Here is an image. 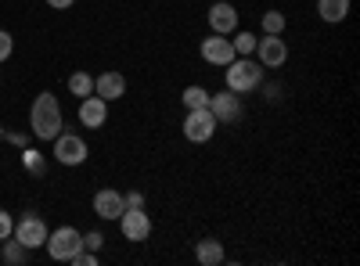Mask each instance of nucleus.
I'll return each mask as SVG.
<instances>
[{"label": "nucleus", "mask_w": 360, "mask_h": 266, "mask_svg": "<svg viewBox=\"0 0 360 266\" xmlns=\"http://www.w3.org/2000/svg\"><path fill=\"white\" fill-rule=\"evenodd\" d=\"M29 126H33V137H40V140H54L62 133L65 115H62V105H58V98L51 91L37 94L33 108H29Z\"/></svg>", "instance_id": "f257e3e1"}, {"label": "nucleus", "mask_w": 360, "mask_h": 266, "mask_svg": "<svg viewBox=\"0 0 360 266\" xmlns=\"http://www.w3.org/2000/svg\"><path fill=\"white\" fill-rule=\"evenodd\" d=\"M224 79H227V91L252 94V91L263 86V65L252 62V58H234V62L224 69Z\"/></svg>", "instance_id": "f03ea898"}, {"label": "nucleus", "mask_w": 360, "mask_h": 266, "mask_svg": "<svg viewBox=\"0 0 360 266\" xmlns=\"http://www.w3.org/2000/svg\"><path fill=\"white\" fill-rule=\"evenodd\" d=\"M44 248L51 252V259H58V262H69V259L83 248V234H79L76 227H58V230H51V234H47Z\"/></svg>", "instance_id": "7ed1b4c3"}, {"label": "nucleus", "mask_w": 360, "mask_h": 266, "mask_svg": "<svg viewBox=\"0 0 360 266\" xmlns=\"http://www.w3.org/2000/svg\"><path fill=\"white\" fill-rule=\"evenodd\" d=\"M209 112H213V119L217 126H234V123H242V94H234V91H220V94H209Z\"/></svg>", "instance_id": "20e7f679"}, {"label": "nucleus", "mask_w": 360, "mask_h": 266, "mask_svg": "<svg viewBox=\"0 0 360 266\" xmlns=\"http://www.w3.org/2000/svg\"><path fill=\"white\" fill-rule=\"evenodd\" d=\"M62 166H83L86 162V155H90V147H86V140L79 137V133H58L54 137V152H51Z\"/></svg>", "instance_id": "39448f33"}, {"label": "nucleus", "mask_w": 360, "mask_h": 266, "mask_svg": "<svg viewBox=\"0 0 360 266\" xmlns=\"http://www.w3.org/2000/svg\"><path fill=\"white\" fill-rule=\"evenodd\" d=\"M213 133H217V119H213V112H209V105L205 108H188V115H184V137L191 144H205V140H213Z\"/></svg>", "instance_id": "423d86ee"}, {"label": "nucleus", "mask_w": 360, "mask_h": 266, "mask_svg": "<svg viewBox=\"0 0 360 266\" xmlns=\"http://www.w3.org/2000/svg\"><path fill=\"white\" fill-rule=\"evenodd\" d=\"M198 54H202V62H205V65H217V69H227L234 58H238L231 36H220V33H209V36L202 40Z\"/></svg>", "instance_id": "0eeeda50"}, {"label": "nucleus", "mask_w": 360, "mask_h": 266, "mask_svg": "<svg viewBox=\"0 0 360 266\" xmlns=\"http://www.w3.org/2000/svg\"><path fill=\"white\" fill-rule=\"evenodd\" d=\"M252 54H256V62H259L263 69H281V65L288 62V44H285L281 36H266V33H263V36L256 40V51H252Z\"/></svg>", "instance_id": "6e6552de"}, {"label": "nucleus", "mask_w": 360, "mask_h": 266, "mask_svg": "<svg viewBox=\"0 0 360 266\" xmlns=\"http://www.w3.org/2000/svg\"><path fill=\"white\" fill-rule=\"evenodd\" d=\"M47 223L37 216V213H29V216H22L18 223H15V230H11V238H18L25 248H44V241H47Z\"/></svg>", "instance_id": "1a4fd4ad"}, {"label": "nucleus", "mask_w": 360, "mask_h": 266, "mask_svg": "<svg viewBox=\"0 0 360 266\" xmlns=\"http://www.w3.org/2000/svg\"><path fill=\"white\" fill-rule=\"evenodd\" d=\"M119 230H123V238L141 245L152 238V220H148L144 209H123V216H119Z\"/></svg>", "instance_id": "9d476101"}, {"label": "nucleus", "mask_w": 360, "mask_h": 266, "mask_svg": "<svg viewBox=\"0 0 360 266\" xmlns=\"http://www.w3.org/2000/svg\"><path fill=\"white\" fill-rule=\"evenodd\" d=\"M105 119H108V101H105V98L90 94V98L79 101V126H86V130H101Z\"/></svg>", "instance_id": "9b49d317"}, {"label": "nucleus", "mask_w": 360, "mask_h": 266, "mask_svg": "<svg viewBox=\"0 0 360 266\" xmlns=\"http://www.w3.org/2000/svg\"><path fill=\"white\" fill-rule=\"evenodd\" d=\"M209 29H213V33H220V36H231L234 29H238V11H234V4H227V0H217V4L209 8Z\"/></svg>", "instance_id": "f8f14e48"}, {"label": "nucleus", "mask_w": 360, "mask_h": 266, "mask_svg": "<svg viewBox=\"0 0 360 266\" xmlns=\"http://www.w3.org/2000/svg\"><path fill=\"white\" fill-rule=\"evenodd\" d=\"M94 94L98 98H105V101H119V98H123L127 94V76L123 72H101L98 79H94Z\"/></svg>", "instance_id": "ddd939ff"}, {"label": "nucleus", "mask_w": 360, "mask_h": 266, "mask_svg": "<svg viewBox=\"0 0 360 266\" xmlns=\"http://www.w3.org/2000/svg\"><path fill=\"white\" fill-rule=\"evenodd\" d=\"M123 209H127V198L119 194V191H98L94 194V213L101 216V220H119L123 216Z\"/></svg>", "instance_id": "4468645a"}, {"label": "nucleus", "mask_w": 360, "mask_h": 266, "mask_svg": "<svg viewBox=\"0 0 360 266\" xmlns=\"http://www.w3.org/2000/svg\"><path fill=\"white\" fill-rule=\"evenodd\" d=\"M195 259H198L202 266H220V262H224V241H217V238L198 241V245H195Z\"/></svg>", "instance_id": "2eb2a0df"}, {"label": "nucleus", "mask_w": 360, "mask_h": 266, "mask_svg": "<svg viewBox=\"0 0 360 266\" xmlns=\"http://www.w3.org/2000/svg\"><path fill=\"white\" fill-rule=\"evenodd\" d=\"M29 252H33V248H25L18 238H4V241H0V259H4L8 266H22V262H29Z\"/></svg>", "instance_id": "dca6fc26"}, {"label": "nucleus", "mask_w": 360, "mask_h": 266, "mask_svg": "<svg viewBox=\"0 0 360 266\" xmlns=\"http://www.w3.org/2000/svg\"><path fill=\"white\" fill-rule=\"evenodd\" d=\"M317 15H321L324 22L339 25V22H346V15H349V0H317Z\"/></svg>", "instance_id": "f3484780"}, {"label": "nucleus", "mask_w": 360, "mask_h": 266, "mask_svg": "<svg viewBox=\"0 0 360 266\" xmlns=\"http://www.w3.org/2000/svg\"><path fill=\"white\" fill-rule=\"evenodd\" d=\"M69 94L79 101V98H90L94 94V76H86V72H72L69 76Z\"/></svg>", "instance_id": "a211bd4d"}, {"label": "nucleus", "mask_w": 360, "mask_h": 266, "mask_svg": "<svg viewBox=\"0 0 360 266\" xmlns=\"http://www.w3.org/2000/svg\"><path fill=\"white\" fill-rule=\"evenodd\" d=\"M263 33L266 36H281L285 33V25H288V18H285V11H263Z\"/></svg>", "instance_id": "6ab92c4d"}, {"label": "nucleus", "mask_w": 360, "mask_h": 266, "mask_svg": "<svg viewBox=\"0 0 360 266\" xmlns=\"http://www.w3.org/2000/svg\"><path fill=\"white\" fill-rule=\"evenodd\" d=\"M180 101H184V108H205L209 105V91H205V86H198V83H191V86H184Z\"/></svg>", "instance_id": "aec40b11"}, {"label": "nucleus", "mask_w": 360, "mask_h": 266, "mask_svg": "<svg viewBox=\"0 0 360 266\" xmlns=\"http://www.w3.org/2000/svg\"><path fill=\"white\" fill-rule=\"evenodd\" d=\"M22 166H25L29 176H44V155L37 152V147H25L22 152Z\"/></svg>", "instance_id": "412c9836"}, {"label": "nucleus", "mask_w": 360, "mask_h": 266, "mask_svg": "<svg viewBox=\"0 0 360 266\" xmlns=\"http://www.w3.org/2000/svg\"><path fill=\"white\" fill-rule=\"evenodd\" d=\"M234 40V54L238 58H252V51H256V40H252V33H238V29H234V33H231Z\"/></svg>", "instance_id": "4be33fe9"}, {"label": "nucleus", "mask_w": 360, "mask_h": 266, "mask_svg": "<svg viewBox=\"0 0 360 266\" xmlns=\"http://www.w3.org/2000/svg\"><path fill=\"white\" fill-rule=\"evenodd\" d=\"M11 51H15V40H11V33H8V29H0V62H8V58H11Z\"/></svg>", "instance_id": "5701e85b"}, {"label": "nucleus", "mask_w": 360, "mask_h": 266, "mask_svg": "<svg viewBox=\"0 0 360 266\" xmlns=\"http://www.w3.org/2000/svg\"><path fill=\"white\" fill-rule=\"evenodd\" d=\"M101 245H105V234H101V230H90V234H83V248L98 252Z\"/></svg>", "instance_id": "b1692460"}, {"label": "nucleus", "mask_w": 360, "mask_h": 266, "mask_svg": "<svg viewBox=\"0 0 360 266\" xmlns=\"http://www.w3.org/2000/svg\"><path fill=\"white\" fill-rule=\"evenodd\" d=\"M11 230H15V220H11V213H4V209H0V241H4V238H11Z\"/></svg>", "instance_id": "393cba45"}, {"label": "nucleus", "mask_w": 360, "mask_h": 266, "mask_svg": "<svg viewBox=\"0 0 360 266\" xmlns=\"http://www.w3.org/2000/svg\"><path fill=\"white\" fill-rule=\"evenodd\" d=\"M127 198V209H144V194L141 191H130V194H123Z\"/></svg>", "instance_id": "a878e982"}, {"label": "nucleus", "mask_w": 360, "mask_h": 266, "mask_svg": "<svg viewBox=\"0 0 360 266\" xmlns=\"http://www.w3.org/2000/svg\"><path fill=\"white\" fill-rule=\"evenodd\" d=\"M4 140H11L15 147H25L29 144V133H4Z\"/></svg>", "instance_id": "bb28decb"}, {"label": "nucleus", "mask_w": 360, "mask_h": 266, "mask_svg": "<svg viewBox=\"0 0 360 266\" xmlns=\"http://www.w3.org/2000/svg\"><path fill=\"white\" fill-rule=\"evenodd\" d=\"M47 4H51L54 11H69V8L76 4V0H47Z\"/></svg>", "instance_id": "cd10ccee"}, {"label": "nucleus", "mask_w": 360, "mask_h": 266, "mask_svg": "<svg viewBox=\"0 0 360 266\" xmlns=\"http://www.w3.org/2000/svg\"><path fill=\"white\" fill-rule=\"evenodd\" d=\"M0 140H4V130H0Z\"/></svg>", "instance_id": "c85d7f7f"}]
</instances>
